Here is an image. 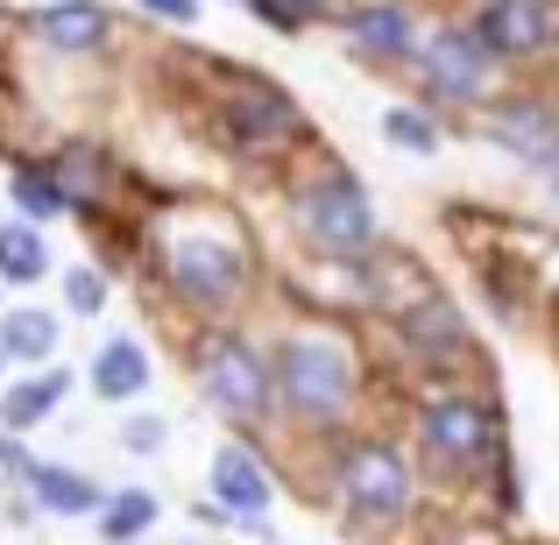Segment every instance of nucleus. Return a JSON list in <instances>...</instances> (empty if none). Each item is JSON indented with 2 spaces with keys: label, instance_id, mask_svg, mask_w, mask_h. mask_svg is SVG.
I'll return each instance as SVG.
<instances>
[{
  "label": "nucleus",
  "instance_id": "0eeeda50",
  "mask_svg": "<svg viewBox=\"0 0 559 545\" xmlns=\"http://www.w3.org/2000/svg\"><path fill=\"white\" fill-rule=\"evenodd\" d=\"M191 376H199V396L219 411L227 425H262L276 411V382H270V347L248 341L241 327H205L191 341Z\"/></svg>",
  "mask_w": 559,
  "mask_h": 545
},
{
  "label": "nucleus",
  "instance_id": "dca6fc26",
  "mask_svg": "<svg viewBox=\"0 0 559 545\" xmlns=\"http://www.w3.org/2000/svg\"><path fill=\"white\" fill-rule=\"evenodd\" d=\"M14 482L28 489V503H36L43 518H93V510L107 503V489H99L93 475H79V467H64V461H36V453H28V467Z\"/></svg>",
  "mask_w": 559,
  "mask_h": 545
},
{
  "label": "nucleus",
  "instance_id": "6e6552de",
  "mask_svg": "<svg viewBox=\"0 0 559 545\" xmlns=\"http://www.w3.org/2000/svg\"><path fill=\"white\" fill-rule=\"evenodd\" d=\"M404 79L425 93V107L481 114L496 99L503 64L475 43V28H467V22H439V28H418V43H411V57H404Z\"/></svg>",
  "mask_w": 559,
  "mask_h": 545
},
{
  "label": "nucleus",
  "instance_id": "aec40b11",
  "mask_svg": "<svg viewBox=\"0 0 559 545\" xmlns=\"http://www.w3.org/2000/svg\"><path fill=\"white\" fill-rule=\"evenodd\" d=\"M43 276H50V234L22 213L0 220V284L28 291V284H43Z\"/></svg>",
  "mask_w": 559,
  "mask_h": 545
},
{
  "label": "nucleus",
  "instance_id": "423d86ee",
  "mask_svg": "<svg viewBox=\"0 0 559 545\" xmlns=\"http://www.w3.org/2000/svg\"><path fill=\"white\" fill-rule=\"evenodd\" d=\"M290 227H298V241L312 248V256H326V262L369 256L382 241V213H376L369 185H361L355 170H341V164H326L305 185H290Z\"/></svg>",
  "mask_w": 559,
  "mask_h": 545
},
{
  "label": "nucleus",
  "instance_id": "5701e85b",
  "mask_svg": "<svg viewBox=\"0 0 559 545\" xmlns=\"http://www.w3.org/2000/svg\"><path fill=\"white\" fill-rule=\"evenodd\" d=\"M382 142H390V150H404V156H432L439 142V114L432 107H411V99H396V107H382Z\"/></svg>",
  "mask_w": 559,
  "mask_h": 545
},
{
  "label": "nucleus",
  "instance_id": "6ab92c4d",
  "mask_svg": "<svg viewBox=\"0 0 559 545\" xmlns=\"http://www.w3.org/2000/svg\"><path fill=\"white\" fill-rule=\"evenodd\" d=\"M43 164H50L57 185L71 191V213H99V199H107V185H114V164L93 150V142H64V150L43 156Z\"/></svg>",
  "mask_w": 559,
  "mask_h": 545
},
{
  "label": "nucleus",
  "instance_id": "7ed1b4c3",
  "mask_svg": "<svg viewBox=\"0 0 559 545\" xmlns=\"http://www.w3.org/2000/svg\"><path fill=\"white\" fill-rule=\"evenodd\" d=\"M333 503L355 532H396L418 510V467L390 433H347L333 447Z\"/></svg>",
  "mask_w": 559,
  "mask_h": 545
},
{
  "label": "nucleus",
  "instance_id": "f257e3e1",
  "mask_svg": "<svg viewBox=\"0 0 559 545\" xmlns=\"http://www.w3.org/2000/svg\"><path fill=\"white\" fill-rule=\"evenodd\" d=\"M156 276L164 291L199 319H234L255 291V248L241 241L234 220L213 213H170L156 227Z\"/></svg>",
  "mask_w": 559,
  "mask_h": 545
},
{
  "label": "nucleus",
  "instance_id": "4be33fe9",
  "mask_svg": "<svg viewBox=\"0 0 559 545\" xmlns=\"http://www.w3.org/2000/svg\"><path fill=\"white\" fill-rule=\"evenodd\" d=\"M8 205H14L22 220H36V227H43V220H64V213H71V191L57 185V170L43 164V156H28V164L8 170Z\"/></svg>",
  "mask_w": 559,
  "mask_h": 545
},
{
  "label": "nucleus",
  "instance_id": "39448f33",
  "mask_svg": "<svg viewBox=\"0 0 559 545\" xmlns=\"http://www.w3.org/2000/svg\"><path fill=\"white\" fill-rule=\"evenodd\" d=\"M213 135L234 164H284L290 150L312 142V114L298 107L290 85H270V79H241L219 93L213 107Z\"/></svg>",
  "mask_w": 559,
  "mask_h": 545
},
{
  "label": "nucleus",
  "instance_id": "f3484780",
  "mask_svg": "<svg viewBox=\"0 0 559 545\" xmlns=\"http://www.w3.org/2000/svg\"><path fill=\"white\" fill-rule=\"evenodd\" d=\"M71 382H79V376H71L64 362H36V376L0 382V433H36L50 411H64Z\"/></svg>",
  "mask_w": 559,
  "mask_h": 545
},
{
  "label": "nucleus",
  "instance_id": "2eb2a0df",
  "mask_svg": "<svg viewBox=\"0 0 559 545\" xmlns=\"http://www.w3.org/2000/svg\"><path fill=\"white\" fill-rule=\"evenodd\" d=\"M150 382H156V362H150V341H135V333H107L93 368H85V390L99 404H135V396H150Z\"/></svg>",
  "mask_w": 559,
  "mask_h": 545
},
{
  "label": "nucleus",
  "instance_id": "f03ea898",
  "mask_svg": "<svg viewBox=\"0 0 559 545\" xmlns=\"http://www.w3.org/2000/svg\"><path fill=\"white\" fill-rule=\"evenodd\" d=\"M270 382H276V404L298 425L333 433L361 404V355L341 327H290L270 347Z\"/></svg>",
  "mask_w": 559,
  "mask_h": 545
},
{
  "label": "nucleus",
  "instance_id": "c85d7f7f",
  "mask_svg": "<svg viewBox=\"0 0 559 545\" xmlns=\"http://www.w3.org/2000/svg\"><path fill=\"white\" fill-rule=\"evenodd\" d=\"M0 382H8V355H0Z\"/></svg>",
  "mask_w": 559,
  "mask_h": 545
},
{
  "label": "nucleus",
  "instance_id": "a878e982",
  "mask_svg": "<svg viewBox=\"0 0 559 545\" xmlns=\"http://www.w3.org/2000/svg\"><path fill=\"white\" fill-rule=\"evenodd\" d=\"M164 439H170V425L156 418V411H135V418L121 425V453H135V461H150V453H164Z\"/></svg>",
  "mask_w": 559,
  "mask_h": 545
},
{
  "label": "nucleus",
  "instance_id": "20e7f679",
  "mask_svg": "<svg viewBox=\"0 0 559 545\" xmlns=\"http://www.w3.org/2000/svg\"><path fill=\"white\" fill-rule=\"evenodd\" d=\"M411 447H418V461L432 467L439 482L467 489V482L496 475V461H503V425H496V411L481 404L475 390H432L411 411Z\"/></svg>",
  "mask_w": 559,
  "mask_h": 545
},
{
  "label": "nucleus",
  "instance_id": "9b49d317",
  "mask_svg": "<svg viewBox=\"0 0 559 545\" xmlns=\"http://www.w3.org/2000/svg\"><path fill=\"white\" fill-rule=\"evenodd\" d=\"M390 327H396V341H404V355L439 368V376L461 368V362H475V327H467V312L447 298V291H418L411 305L390 312Z\"/></svg>",
  "mask_w": 559,
  "mask_h": 545
},
{
  "label": "nucleus",
  "instance_id": "c756f323",
  "mask_svg": "<svg viewBox=\"0 0 559 545\" xmlns=\"http://www.w3.org/2000/svg\"><path fill=\"white\" fill-rule=\"evenodd\" d=\"M178 545H205V538H178Z\"/></svg>",
  "mask_w": 559,
  "mask_h": 545
},
{
  "label": "nucleus",
  "instance_id": "4468645a",
  "mask_svg": "<svg viewBox=\"0 0 559 545\" xmlns=\"http://www.w3.org/2000/svg\"><path fill=\"white\" fill-rule=\"evenodd\" d=\"M341 36H347V50H355L361 64L404 71L411 43H418V14H411L404 0H355V8L341 14Z\"/></svg>",
  "mask_w": 559,
  "mask_h": 545
},
{
  "label": "nucleus",
  "instance_id": "cd10ccee",
  "mask_svg": "<svg viewBox=\"0 0 559 545\" xmlns=\"http://www.w3.org/2000/svg\"><path fill=\"white\" fill-rule=\"evenodd\" d=\"M538 178H546V185H552V199H559V164H552V170H538Z\"/></svg>",
  "mask_w": 559,
  "mask_h": 545
},
{
  "label": "nucleus",
  "instance_id": "393cba45",
  "mask_svg": "<svg viewBox=\"0 0 559 545\" xmlns=\"http://www.w3.org/2000/svg\"><path fill=\"white\" fill-rule=\"evenodd\" d=\"M64 312L71 319H107V270L71 262V270H64Z\"/></svg>",
  "mask_w": 559,
  "mask_h": 545
},
{
  "label": "nucleus",
  "instance_id": "bb28decb",
  "mask_svg": "<svg viewBox=\"0 0 559 545\" xmlns=\"http://www.w3.org/2000/svg\"><path fill=\"white\" fill-rule=\"evenodd\" d=\"M142 14H156V22H170V28H199V14H205V0H135Z\"/></svg>",
  "mask_w": 559,
  "mask_h": 545
},
{
  "label": "nucleus",
  "instance_id": "b1692460",
  "mask_svg": "<svg viewBox=\"0 0 559 545\" xmlns=\"http://www.w3.org/2000/svg\"><path fill=\"white\" fill-rule=\"evenodd\" d=\"M255 22H270L276 36H305V28H319L333 14V0H241Z\"/></svg>",
  "mask_w": 559,
  "mask_h": 545
},
{
  "label": "nucleus",
  "instance_id": "a211bd4d",
  "mask_svg": "<svg viewBox=\"0 0 559 545\" xmlns=\"http://www.w3.org/2000/svg\"><path fill=\"white\" fill-rule=\"evenodd\" d=\"M57 341H64V319H50L43 305H14L0 312V355L36 368V362H57Z\"/></svg>",
  "mask_w": 559,
  "mask_h": 545
},
{
  "label": "nucleus",
  "instance_id": "412c9836",
  "mask_svg": "<svg viewBox=\"0 0 559 545\" xmlns=\"http://www.w3.org/2000/svg\"><path fill=\"white\" fill-rule=\"evenodd\" d=\"M93 524H99V545H142L164 524V503H156L150 489H107V503L93 510Z\"/></svg>",
  "mask_w": 559,
  "mask_h": 545
},
{
  "label": "nucleus",
  "instance_id": "ddd939ff",
  "mask_svg": "<svg viewBox=\"0 0 559 545\" xmlns=\"http://www.w3.org/2000/svg\"><path fill=\"white\" fill-rule=\"evenodd\" d=\"M114 8L107 0H50V8H36L28 14V36H36V50H50V57H107L114 50Z\"/></svg>",
  "mask_w": 559,
  "mask_h": 545
},
{
  "label": "nucleus",
  "instance_id": "f8f14e48",
  "mask_svg": "<svg viewBox=\"0 0 559 545\" xmlns=\"http://www.w3.org/2000/svg\"><path fill=\"white\" fill-rule=\"evenodd\" d=\"M205 482H213V503L227 510V524H262L270 503H276V475H270V461H262L248 439H219Z\"/></svg>",
  "mask_w": 559,
  "mask_h": 545
},
{
  "label": "nucleus",
  "instance_id": "9d476101",
  "mask_svg": "<svg viewBox=\"0 0 559 545\" xmlns=\"http://www.w3.org/2000/svg\"><path fill=\"white\" fill-rule=\"evenodd\" d=\"M475 128L496 156H510V164H524V170L559 164V107L538 99V93H496L489 107L475 114Z\"/></svg>",
  "mask_w": 559,
  "mask_h": 545
},
{
  "label": "nucleus",
  "instance_id": "1a4fd4ad",
  "mask_svg": "<svg viewBox=\"0 0 559 545\" xmlns=\"http://www.w3.org/2000/svg\"><path fill=\"white\" fill-rule=\"evenodd\" d=\"M467 28H475V43L503 71H532L546 57H559V8L552 0H475Z\"/></svg>",
  "mask_w": 559,
  "mask_h": 545
}]
</instances>
